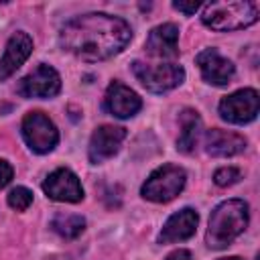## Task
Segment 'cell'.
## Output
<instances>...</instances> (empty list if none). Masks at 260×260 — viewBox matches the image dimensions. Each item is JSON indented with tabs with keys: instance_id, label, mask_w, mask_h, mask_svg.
I'll return each mask as SVG.
<instances>
[{
	"instance_id": "cell-1",
	"label": "cell",
	"mask_w": 260,
	"mask_h": 260,
	"mask_svg": "<svg viewBox=\"0 0 260 260\" xmlns=\"http://www.w3.org/2000/svg\"><path fill=\"white\" fill-rule=\"evenodd\" d=\"M132 39L130 24L106 12H87L71 18L59 32V43L83 61H104L118 55Z\"/></svg>"
},
{
	"instance_id": "cell-2",
	"label": "cell",
	"mask_w": 260,
	"mask_h": 260,
	"mask_svg": "<svg viewBox=\"0 0 260 260\" xmlns=\"http://www.w3.org/2000/svg\"><path fill=\"white\" fill-rule=\"evenodd\" d=\"M248 203L242 199H228L219 203L211 215L205 234V244L211 250L228 248L248 225Z\"/></svg>"
},
{
	"instance_id": "cell-3",
	"label": "cell",
	"mask_w": 260,
	"mask_h": 260,
	"mask_svg": "<svg viewBox=\"0 0 260 260\" xmlns=\"http://www.w3.org/2000/svg\"><path fill=\"white\" fill-rule=\"evenodd\" d=\"M260 4L254 0H230V2H209L203 6L201 22L211 30L230 32L240 30L258 20Z\"/></svg>"
},
{
	"instance_id": "cell-4",
	"label": "cell",
	"mask_w": 260,
	"mask_h": 260,
	"mask_svg": "<svg viewBox=\"0 0 260 260\" xmlns=\"http://www.w3.org/2000/svg\"><path fill=\"white\" fill-rule=\"evenodd\" d=\"M187 175L177 165H162L156 171L150 173V177L144 181L140 195L154 203H169L173 201L185 187Z\"/></svg>"
},
{
	"instance_id": "cell-5",
	"label": "cell",
	"mask_w": 260,
	"mask_h": 260,
	"mask_svg": "<svg viewBox=\"0 0 260 260\" xmlns=\"http://www.w3.org/2000/svg\"><path fill=\"white\" fill-rule=\"evenodd\" d=\"M132 71L136 79L142 83L152 93H165L175 89L177 85L183 83L185 79V69L177 63H144V61H134Z\"/></svg>"
},
{
	"instance_id": "cell-6",
	"label": "cell",
	"mask_w": 260,
	"mask_h": 260,
	"mask_svg": "<svg viewBox=\"0 0 260 260\" xmlns=\"http://www.w3.org/2000/svg\"><path fill=\"white\" fill-rule=\"evenodd\" d=\"M22 136L28 148L37 154L51 152L59 142V132L53 120L43 112H28L22 120Z\"/></svg>"
},
{
	"instance_id": "cell-7",
	"label": "cell",
	"mask_w": 260,
	"mask_h": 260,
	"mask_svg": "<svg viewBox=\"0 0 260 260\" xmlns=\"http://www.w3.org/2000/svg\"><path fill=\"white\" fill-rule=\"evenodd\" d=\"M260 98L252 87L238 89L219 102V116L230 124H248L258 116Z\"/></svg>"
},
{
	"instance_id": "cell-8",
	"label": "cell",
	"mask_w": 260,
	"mask_h": 260,
	"mask_svg": "<svg viewBox=\"0 0 260 260\" xmlns=\"http://www.w3.org/2000/svg\"><path fill=\"white\" fill-rule=\"evenodd\" d=\"M59 89H61V77L47 63L37 65L28 75H24L18 81L16 87V91L22 98H55Z\"/></svg>"
},
{
	"instance_id": "cell-9",
	"label": "cell",
	"mask_w": 260,
	"mask_h": 260,
	"mask_svg": "<svg viewBox=\"0 0 260 260\" xmlns=\"http://www.w3.org/2000/svg\"><path fill=\"white\" fill-rule=\"evenodd\" d=\"M43 191L49 199L61 203H79L83 199V187L77 175L69 169H55L43 183Z\"/></svg>"
},
{
	"instance_id": "cell-10",
	"label": "cell",
	"mask_w": 260,
	"mask_h": 260,
	"mask_svg": "<svg viewBox=\"0 0 260 260\" xmlns=\"http://www.w3.org/2000/svg\"><path fill=\"white\" fill-rule=\"evenodd\" d=\"M195 63L201 69V77L211 85H228L236 73L234 63L223 57L217 49H203L197 55Z\"/></svg>"
},
{
	"instance_id": "cell-11",
	"label": "cell",
	"mask_w": 260,
	"mask_h": 260,
	"mask_svg": "<svg viewBox=\"0 0 260 260\" xmlns=\"http://www.w3.org/2000/svg\"><path fill=\"white\" fill-rule=\"evenodd\" d=\"M124 138H126V128H122V126L104 124V126L95 128V132L91 134V140H89V160L93 165H98V162H104L106 158L114 156L120 150V144Z\"/></svg>"
},
{
	"instance_id": "cell-12",
	"label": "cell",
	"mask_w": 260,
	"mask_h": 260,
	"mask_svg": "<svg viewBox=\"0 0 260 260\" xmlns=\"http://www.w3.org/2000/svg\"><path fill=\"white\" fill-rule=\"evenodd\" d=\"M104 108L116 118H132L142 108V100L134 89L126 87L124 83L112 81L106 89Z\"/></svg>"
},
{
	"instance_id": "cell-13",
	"label": "cell",
	"mask_w": 260,
	"mask_h": 260,
	"mask_svg": "<svg viewBox=\"0 0 260 260\" xmlns=\"http://www.w3.org/2000/svg\"><path fill=\"white\" fill-rule=\"evenodd\" d=\"M144 49L148 55L158 59H169L179 55V26L173 22H165L154 26L144 43Z\"/></svg>"
},
{
	"instance_id": "cell-14",
	"label": "cell",
	"mask_w": 260,
	"mask_h": 260,
	"mask_svg": "<svg viewBox=\"0 0 260 260\" xmlns=\"http://www.w3.org/2000/svg\"><path fill=\"white\" fill-rule=\"evenodd\" d=\"M30 53H32V39L24 30L14 32L6 43L4 55L0 57V81L10 77L30 57Z\"/></svg>"
},
{
	"instance_id": "cell-15",
	"label": "cell",
	"mask_w": 260,
	"mask_h": 260,
	"mask_svg": "<svg viewBox=\"0 0 260 260\" xmlns=\"http://www.w3.org/2000/svg\"><path fill=\"white\" fill-rule=\"evenodd\" d=\"M197 223H199V215H197L195 209H191V207L179 209L162 225V232L158 236V242L160 244H173V242L189 240L195 234Z\"/></svg>"
},
{
	"instance_id": "cell-16",
	"label": "cell",
	"mask_w": 260,
	"mask_h": 260,
	"mask_svg": "<svg viewBox=\"0 0 260 260\" xmlns=\"http://www.w3.org/2000/svg\"><path fill=\"white\" fill-rule=\"evenodd\" d=\"M205 150L211 156H236L246 150V138L236 132L213 128L205 134Z\"/></svg>"
},
{
	"instance_id": "cell-17",
	"label": "cell",
	"mask_w": 260,
	"mask_h": 260,
	"mask_svg": "<svg viewBox=\"0 0 260 260\" xmlns=\"http://www.w3.org/2000/svg\"><path fill=\"white\" fill-rule=\"evenodd\" d=\"M199 136H201V118L195 110H183L181 112V134L177 140V148L185 154H191L197 144H199Z\"/></svg>"
},
{
	"instance_id": "cell-18",
	"label": "cell",
	"mask_w": 260,
	"mask_h": 260,
	"mask_svg": "<svg viewBox=\"0 0 260 260\" xmlns=\"http://www.w3.org/2000/svg\"><path fill=\"white\" fill-rule=\"evenodd\" d=\"M51 228L61 238L73 240L85 230V219L81 215H77V213H57L53 217V221H51Z\"/></svg>"
},
{
	"instance_id": "cell-19",
	"label": "cell",
	"mask_w": 260,
	"mask_h": 260,
	"mask_svg": "<svg viewBox=\"0 0 260 260\" xmlns=\"http://www.w3.org/2000/svg\"><path fill=\"white\" fill-rule=\"evenodd\" d=\"M32 203V191L26 189V187H14L10 193H8V205L16 211H24L28 209Z\"/></svg>"
},
{
	"instance_id": "cell-20",
	"label": "cell",
	"mask_w": 260,
	"mask_h": 260,
	"mask_svg": "<svg viewBox=\"0 0 260 260\" xmlns=\"http://www.w3.org/2000/svg\"><path fill=\"white\" fill-rule=\"evenodd\" d=\"M238 181H240V171L236 167H221L213 175V183L217 187H230V185H234Z\"/></svg>"
},
{
	"instance_id": "cell-21",
	"label": "cell",
	"mask_w": 260,
	"mask_h": 260,
	"mask_svg": "<svg viewBox=\"0 0 260 260\" xmlns=\"http://www.w3.org/2000/svg\"><path fill=\"white\" fill-rule=\"evenodd\" d=\"M12 175H14L12 167H10L6 160H2V158H0V189H2V187H6V185L12 181Z\"/></svg>"
},
{
	"instance_id": "cell-22",
	"label": "cell",
	"mask_w": 260,
	"mask_h": 260,
	"mask_svg": "<svg viewBox=\"0 0 260 260\" xmlns=\"http://www.w3.org/2000/svg\"><path fill=\"white\" fill-rule=\"evenodd\" d=\"M173 8L183 12V14H187V16H191V14H195L201 8V4L199 2H189V4L187 2H173Z\"/></svg>"
},
{
	"instance_id": "cell-23",
	"label": "cell",
	"mask_w": 260,
	"mask_h": 260,
	"mask_svg": "<svg viewBox=\"0 0 260 260\" xmlns=\"http://www.w3.org/2000/svg\"><path fill=\"white\" fill-rule=\"evenodd\" d=\"M167 260H193V256L189 250H175L167 256Z\"/></svg>"
},
{
	"instance_id": "cell-24",
	"label": "cell",
	"mask_w": 260,
	"mask_h": 260,
	"mask_svg": "<svg viewBox=\"0 0 260 260\" xmlns=\"http://www.w3.org/2000/svg\"><path fill=\"white\" fill-rule=\"evenodd\" d=\"M219 260H242V258H238V256H230V258H219Z\"/></svg>"
}]
</instances>
